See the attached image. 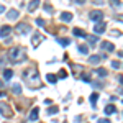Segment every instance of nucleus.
Here are the masks:
<instances>
[{"label": "nucleus", "instance_id": "1", "mask_svg": "<svg viewBox=\"0 0 123 123\" xmlns=\"http://www.w3.org/2000/svg\"><path fill=\"white\" fill-rule=\"evenodd\" d=\"M26 59V49L21 46H15L8 49V61L12 64H20Z\"/></svg>", "mask_w": 123, "mask_h": 123}, {"label": "nucleus", "instance_id": "2", "mask_svg": "<svg viewBox=\"0 0 123 123\" xmlns=\"http://www.w3.org/2000/svg\"><path fill=\"white\" fill-rule=\"evenodd\" d=\"M23 79L28 80V82H31V84H36V82L39 80L38 71H35V69H28V71H25V72H23Z\"/></svg>", "mask_w": 123, "mask_h": 123}, {"label": "nucleus", "instance_id": "3", "mask_svg": "<svg viewBox=\"0 0 123 123\" xmlns=\"http://www.w3.org/2000/svg\"><path fill=\"white\" fill-rule=\"evenodd\" d=\"M89 18L95 21V23H98V21H104V12L102 10H92L90 13H89Z\"/></svg>", "mask_w": 123, "mask_h": 123}, {"label": "nucleus", "instance_id": "4", "mask_svg": "<svg viewBox=\"0 0 123 123\" xmlns=\"http://www.w3.org/2000/svg\"><path fill=\"white\" fill-rule=\"evenodd\" d=\"M0 113L3 115V117H7V118H10L13 115V112H12V108L7 104H0Z\"/></svg>", "mask_w": 123, "mask_h": 123}, {"label": "nucleus", "instance_id": "5", "mask_svg": "<svg viewBox=\"0 0 123 123\" xmlns=\"http://www.w3.org/2000/svg\"><path fill=\"white\" fill-rule=\"evenodd\" d=\"M105 30H107V25H105L104 21H98V23H95L94 31L97 33V35H102V33H105Z\"/></svg>", "mask_w": 123, "mask_h": 123}, {"label": "nucleus", "instance_id": "6", "mask_svg": "<svg viewBox=\"0 0 123 123\" xmlns=\"http://www.w3.org/2000/svg\"><path fill=\"white\" fill-rule=\"evenodd\" d=\"M17 31L21 33V35H23V33H28L30 31V25L28 23H18V25H17Z\"/></svg>", "mask_w": 123, "mask_h": 123}, {"label": "nucleus", "instance_id": "7", "mask_svg": "<svg viewBox=\"0 0 123 123\" xmlns=\"http://www.w3.org/2000/svg\"><path fill=\"white\" fill-rule=\"evenodd\" d=\"M102 59H105V54L104 56H102V54H94V56L89 57V62H90V64H98Z\"/></svg>", "mask_w": 123, "mask_h": 123}, {"label": "nucleus", "instance_id": "8", "mask_svg": "<svg viewBox=\"0 0 123 123\" xmlns=\"http://www.w3.org/2000/svg\"><path fill=\"white\" fill-rule=\"evenodd\" d=\"M10 33H12V26H8V25H3V26L0 28V36H2V38H7Z\"/></svg>", "mask_w": 123, "mask_h": 123}, {"label": "nucleus", "instance_id": "9", "mask_svg": "<svg viewBox=\"0 0 123 123\" xmlns=\"http://www.w3.org/2000/svg\"><path fill=\"white\" fill-rule=\"evenodd\" d=\"M7 18H8V20H17V18H18V10L10 8L8 12H7Z\"/></svg>", "mask_w": 123, "mask_h": 123}, {"label": "nucleus", "instance_id": "10", "mask_svg": "<svg viewBox=\"0 0 123 123\" xmlns=\"http://www.w3.org/2000/svg\"><path fill=\"white\" fill-rule=\"evenodd\" d=\"M39 5H41V2H39V0H31V2H30V5H28V12H35Z\"/></svg>", "mask_w": 123, "mask_h": 123}, {"label": "nucleus", "instance_id": "11", "mask_svg": "<svg viewBox=\"0 0 123 123\" xmlns=\"http://www.w3.org/2000/svg\"><path fill=\"white\" fill-rule=\"evenodd\" d=\"M100 48H102V51H104V49H105V51H113V49H115V46L110 43V41H104V43L100 44Z\"/></svg>", "mask_w": 123, "mask_h": 123}, {"label": "nucleus", "instance_id": "12", "mask_svg": "<svg viewBox=\"0 0 123 123\" xmlns=\"http://www.w3.org/2000/svg\"><path fill=\"white\" fill-rule=\"evenodd\" d=\"M61 20L66 21V23H69V21L72 20V13H71V12H62V13H61Z\"/></svg>", "mask_w": 123, "mask_h": 123}, {"label": "nucleus", "instance_id": "13", "mask_svg": "<svg viewBox=\"0 0 123 123\" xmlns=\"http://www.w3.org/2000/svg\"><path fill=\"white\" fill-rule=\"evenodd\" d=\"M38 117H39V110H38V108H33L31 113H30V120L35 122V120H38Z\"/></svg>", "mask_w": 123, "mask_h": 123}, {"label": "nucleus", "instance_id": "14", "mask_svg": "<svg viewBox=\"0 0 123 123\" xmlns=\"http://www.w3.org/2000/svg\"><path fill=\"white\" fill-rule=\"evenodd\" d=\"M115 110H117V108H115V105H113V104H108L107 107H105V113H107V115L115 113Z\"/></svg>", "mask_w": 123, "mask_h": 123}, {"label": "nucleus", "instance_id": "15", "mask_svg": "<svg viewBox=\"0 0 123 123\" xmlns=\"http://www.w3.org/2000/svg\"><path fill=\"white\" fill-rule=\"evenodd\" d=\"M72 33H74V35H76V36H80V38H85V36H87V35H85V31H82V30L80 28H74L72 30Z\"/></svg>", "mask_w": 123, "mask_h": 123}, {"label": "nucleus", "instance_id": "16", "mask_svg": "<svg viewBox=\"0 0 123 123\" xmlns=\"http://www.w3.org/2000/svg\"><path fill=\"white\" fill-rule=\"evenodd\" d=\"M41 41H43V36H41V35H35V36H33V39H31L33 46H38V43H41Z\"/></svg>", "mask_w": 123, "mask_h": 123}, {"label": "nucleus", "instance_id": "17", "mask_svg": "<svg viewBox=\"0 0 123 123\" xmlns=\"http://www.w3.org/2000/svg\"><path fill=\"white\" fill-rule=\"evenodd\" d=\"M12 92L17 94V95H20V94H21V85H20V84H13V85H12Z\"/></svg>", "mask_w": 123, "mask_h": 123}, {"label": "nucleus", "instance_id": "18", "mask_svg": "<svg viewBox=\"0 0 123 123\" xmlns=\"http://www.w3.org/2000/svg\"><path fill=\"white\" fill-rule=\"evenodd\" d=\"M46 80L49 82V84H56V82H57V77L54 76V74H48V76H46Z\"/></svg>", "mask_w": 123, "mask_h": 123}, {"label": "nucleus", "instance_id": "19", "mask_svg": "<svg viewBox=\"0 0 123 123\" xmlns=\"http://www.w3.org/2000/svg\"><path fill=\"white\" fill-rule=\"evenodd\" d=\"M85 38L89 39V44H90V46H94L95 43H97V41H98V38H97V36H95V35H90V36H85Z\"/></svg>", "mask_w": 123, "mask_h": 123}, {"label": "nucleus", "instance_id": "20", "mask_svg": "<svg viewBox=\"0 0 123 123\" xmlns=\"http://www.w3.org/2000/svg\"><path fill=\"white\" fill-rule=\"evenodd\" d=\"M57 43H59L61 46H64V48H66L67 44L71 43V39H69V38H57Z\"/></svg>", "mask_w": 123, "mask_h": 123}, {"label": "nucleus", "instance_id": "21", "mask_svg": "<svg viewBox=\"0 0 123 123\" xmlns=\"http://www.w3.org/2000/svg\"><path fill=\"white\" fill-rule=\"evenodd\" d=\"M77 49H79V53H82V54H87V53H89V46H87V44H79Z\"/></svg>", "mask_w": 123, "mask_h": 123}, {"label": "nucleus", "instance_id": "22", "mask_svg": "<svg viewBox=\"0 0 123 123\" xmlns=\"http://www.w3.org/2000/svg\"><path fill=\"white\" fill-rule=\"evenodd\" d=\"M57 112H59V108H57L56 105H53V107H49V108H48V115H56Z\"/></svg>", "mask_w": 123, "mask_h": 123}, {"label": "nucleus", "instance_id": "23", "mask_svg": "<svg viewBox=\"0 0 123 123\" xmlns=\"http://www.w3.org/2000/svg\"><path fill=\"white\" fill-rule=\"evenodd\" d=\"M3 77H5V79H12V77H13V71H12V69H5V71H3Z\"/></svg>", "mask_w": 123, "mask_h": 123}, {"label": "nucleus", "instance_id": "24", "mask_svg": "<svg viewBox=\"0 0 123 123\" xmlns=\"http://www.w3.org/2000/svg\"><path fill=\"white\" fill-rule=\"evenodd\" d=\"M97 98H98V94L97 92H94V94H90V104L95 107V104H97Z\"/></svg>", "mask_w": 123, "mask_h": 123}, {"label": "nucleus", "instance_id": "25", "mask_svg": "<svg viewBox=\"0 0 123 123\" xmlns=\"http://www.w3.org/2000/svg\"><path fill=\"white\" fill-rule=\"evenodd\" d=\"M95 71H97V74H98L100 77H105V76H107V71H105V69H102V67H100V69H95Z\"/></svg>", "mask_w": 123, "mask_h": 123}, {"label": "nucleus", "instance_id": "26", "mask_svg": "<svg viewBox=\"0 0 123 123\" xmlns=\"http://www.w3.org/2000/svg\"><path fill=\"white\" fill-rule=\"evenodd\" d=\"M110 3H112V7H120L122 5V0H110Z\"/></svg>", "mask_w": 123, "mask_h": 123}, {"label": "nucleus", "instance_id": "27", "mask_svg": "<svg viewBox=\"0 0 123 123\" xmlns=\"http://www.w3.org/2000/svg\"><path fill=\"white\" fill-rule=\"evenodd\" d=\"M44 10H46L48 13H53V7H51V3H44Z\"/></svg>", "mask_w": 123, "mask_h": 123}, {"label": "nucleus", "instance_id": "28", "mask_svg": "<svg viewBox=\"0 0 123 123\" xmlns=\"http://www.w3.org/2000/svg\"><path fill=\"white\" fill-rule=\"evenodd\" d=\"M36 25H38V26H44V20L43 18H36Z\"/></svg>", "mask_w": 123, "mask_h": 123}, {"label": "nucleus", "instance_id": "29", "mask_svg": "<svg viewBox=\"0 0 123 123\" xmlns=\"http://www.w3.org/2000/svg\"><path fill=\"white\" fill-rule=\"evenodd\" d=\"M59 77H61V79H66V77H67V72H66V71H61V72H59Z\"/></svg>", "mask_w": 123, "mask_h": 123}, {"label": "nucleus", "instance_id": "30", "mask_svg": "<svg viewBox=\"0 0 123 123\" xmlns=\"http://www.w3.org/2000/svg\"><path fill=\"white\" fill-rule=\"evenodd\" d=\"M112 67H115V69H120V62H118V61H113V62H112Z\"/></svg>", "mask_w": 123, "mask_h": 123}, {"label": "nucleus", "instance_id": "31", "mask_svg": "<svg viewBox=\"0 0 123 123\" xmlns=\"http://www.w3.org/2000/svg\"><path fill=\"white\" fill-rule=\"evenodd\" d=\"M90 84L94 85L95 89H100V87H102V84H100V82H98V80H97V82H90Z\"/></svg>", "mask_w": 123, "mask_h": 123}, {"label": "nucleus", "instance_id": "32", "mask_svg": "<svg viewBox=\"0 0 123 123\" xmlns=\"http://www.w3.org/2000/svg\"><path fill=\"white\" fill-rule=\"evenodd\" d=\"M82 79H84L85 82H90V76H87V74H82Z\"/></svg>", "mask_w": 123, "mask_h": 123}, {"label": "nucleus", "instance_id": "33", "mask_svg": "<svg viewBox=\"0 0 123 123\" xmlns=\"http://www.w3.org/2000/svg\"><path fill=\"white\" fill-rule=\"evenodd\" d=\"M98 123H110V120H107V118H100Z\"/></svg>", "mask_w": 123, "mask_h": 123}, {"label": "nucleus", "instance_id": "34", "mask_svg": "<svg viewBox=\"0 0 123 123\" xmlns=\"http://www.w3.org/2000/svg\"><path fill=\"white\" fill-rule=\"evenodd\" d=\"M85 2H87V0H76L77 5H82V3H85Z\"/></svg>", "mask_w": 123, "mask_h": 123}, {"label": "nucleus", "instance_id": "35", "mask_svg": "<svg viewBox=\"0 0 123 123\" xmlns=\"http://www.w3.org/2000/svg\"><path fill=\"white\" fill-rule=\"evenodd\" d=\"M5 10H7V8H5V5H0V13H3Z\"/></svg>", "mask_w": 123, "mask_h": 123}, {"label": "nucleus", "instance_id": "36", "mask_svg": "<svg viewBox=\"0 0 123 123\" xmlns=\"http://www.w3.org/2000/svg\"><path fill=\"white\" fill-rule=\"evenodd\" d=\"M2 87H3V82H0V89H2Z\"/></svg>", "mask_w": 123, "mask_h": 123}, {"label": "nucleus", "instance_id": "37", "mask_svg": "<svg viewBox=\"0 0 123 123\" xmlns=\"http://www.w3.org/2000/svg\"><path fill=\"white\" fill-rule=\"evenodd\" d=\"M0 97H2V94H0Z\"/></svg>", "mask_w": 123, "mask_h": 123}, {"label": "nucleus", "instance_id": "38", "mask_svg": "<svg viewBox=\"0 0 123 123\" xmlns=\"http://www.w3.org/2000/svg\"><path fill=\"white\" fill-rule=\"evenodd\" d=\"M0 62H2V61H0Z\"/></svg>", "mask_w": 123, "mask_h": 123}]
</instances>
